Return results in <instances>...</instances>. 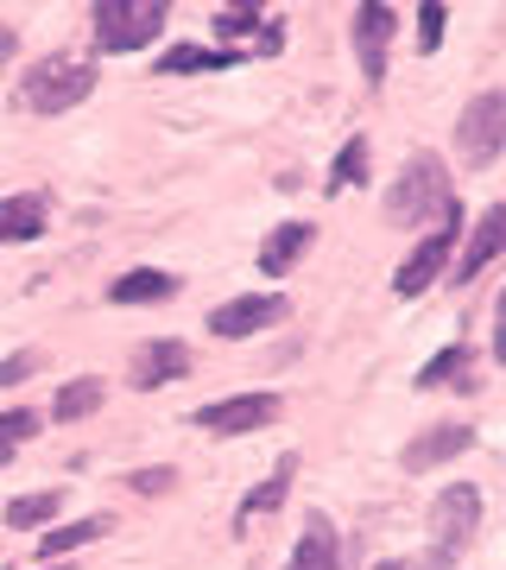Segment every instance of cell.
Here are the masks:
<instances>
[{
    "instance_id": "cell-1",
    "label": "cell",
    "mask_w": 506,
    "mask_h": 570,
    "mask_svg": "<svg viewBox=\"0 0 506 570\" xmlns=\"http://www.w3.org/2000/svg\"><path fill=\"white\" fill-rule=\"evenodd\" d=\"M386 216L393 223H449V216H463V204H456V190H449V171H444V159L437 153H411L405 159V171H399V184L386 190Z\"/></svg>"
},
{
    "instance_id": "cell-2",
    "label": "cell",
    "mask_w": 506,
    "mask_h": 570,
    "mask_svg": "<svg viewBox=\"0 0 506 570\" xmlns=\"http://www.w3.org/2000/svg\"><path fill=\"white\" fill-rule=\"evenodd\" d=\"M89 89H96V63H82V58H39L20 77V108H32V115H63V108L89 102Z\"/></svg>"
},
{
    "instance_id": "cell-3",
    "label": "cell",
    "mask_w": 506,
    "mask_h": 570,
    "mask_svg": "<svg viewBox=\"0 0 506 570\" xmlns=\"http://www.w3.org/2000/svg\"><path fill=\"white\" fill-rule=\"evenodd\" d=\"M89 20H96V45L101 51H140V45H152L165 32V20H171V7L165 0H96L89 7Z\"/></svg>"
},
{
    "instance_id": "cell-4",
    "label": "cell",
    "mask_w": 506,
    "mask_h": 570,
    "mask_svg": "<svg viewBox=\"0 0 506 570\" xmlns=\"http://www.w3.org/2000/svg\"><path fill=\"white\" fill-rule=\"evenodd\" d=\"M456 153L468 171H482L506 153V89H482L475 102L456 115Z\"/></svg>"
},
{
    "instance_id": "cell-5",
    "label": "cell",
    "mask_w": 506,
    "mask_h": 570,
    "mask_svg": "<svg viewBox=\"0 0 506 570\" xmlns=\"http://www.w3.org/2000/svg\"><path fill=\"white\" fill-rule=\"evenodd\" d=\"M475 527H482V494L468 489V482H449V489L430 501V558H444V564L456 570V558L468 551Z\"/></svg>"
},
{
    "instance_id": "cell-6",
    "label": "cell",
    "mask_w": 506,
    "mask_h": 570,
    "mask_svg": "<svg viewBox=\"0 0 506 570\" xmlns=\"http://www.w3.org/2000/svg\"><path fill=\"white\" fill-rule=\"evenodd\" d=\"M456 235H463V216H449V223L430 228L425 242H418V247L399 261V273H393V292H399V298H418V292H430V285L444 279V266L456 261Z\"/></svg>"
},
{
    "instance_id": "cell-7",
    "label": "cell",
    "mask_w": 506,
    "mask_h": 570,
    "mask_svg": "<svg viewBox=\"0 0 506 570\" xmlns=\"http://www.w3.org/2000/svg\"><path fill=\"white\" fill-rule=\"evenodd\" d=\"M285 298L279 292H247V298H228V305L209 311V330L222 336V343H241V336H254V330H272L285 324Z\"/></svg>"
},
{
    "instance_id": "cell-8",
    "label": "cell",
    "mask_w": 506,
    "mask_h": 570,
    "mask_svg": "<svg viewBox=\"0 0 506 570\" xmlns=\"http://www.w3.org/2000/svg\"><path fill=\"white\" fill-rule=\"evenodd\" d=\"M279 419V393H235V400H216V406H197V425L216 431V438H241V431H266Z\"/></svg>"
},
{
    "instance_id": "cell-9",
    "label": "cell",
    "mask_w": 506,
    "mask_h": 570,
    "mask_svg": "<svg viewBox=\"0 0 506 570\" xmlns=\"http://www.w3.org/2000/svg\"><path fill=\"white\" fill-rule=\"evenodd\" d=\"M393 32H399V13H393V7H380V0L355 7V58H361L367 89L386 82V45H393Z\"/></svg>"
},
{
    "instance_id": "cell-10",
    "label": "cell",
    "mask_w": 506,
    "mask_h": 570,
    "mask_svg": "<svg viewBox=\"0 0 506 570\" xmlns=\"http://www.w3.org/2000/svg\"><path fill=\"white\" fill-rule=\"evenodd\" d=\"M183 374H190V348L171 343V336H159V343H140V348H133V367H127V381H133L140 393L171 387V381H183Z\"/></svg>"
},
{
    "instance_id": "cell-11",
    "label": "cell",
    "mask_w": 506,
    "mask_h": 570,
    "mask_svg": "<svg viewBox=\"0 0 506 570\" xmlns=\"http://www.w3.org/2000/svg\"><path fill=\"white\" fill-rule=\"evenodd\" d=\"M285 570H343V532L329 527V513H310V520H304Z\"/></svg>"
},
{
    "instance_id": "cell-12",
    "label": "cell",
    "mask_w": 506,
    "mask_h": 570,
    "mask_svg": "<svg viewBox=\"0 0 506 570\" xmlns=\"http://www.w3.org/2000/svg\"><path fill=\"white\" fill-rule=\"evenodd\" d=\"M500 247H506V204H494V209H482V223L468 228V242H463V254H456V273H449V279L468 285Z\"/></svg>"
},
{
    "instance_id": "cell-13",
    "label": "cell",
    "mask_w": 506,
    "mask_h": 570,
    "mask_svg": "<svg viewBox=\"0 0 506 570\" xmlns=\"http://www.w3.org/2000/svg\"><path fill=\"white\" fill-rule=\"evenodd\" d=\"M468 444H475V431H468V425H430V431H418V438L405 444L399 463L411 469V475H425V469L449 463V456H463Z\"/></svg>"
},
{
    "instance_id": "cell-14",
    "label": "cell",
    "mask_w": 506,
    "mask_h": 570,
    "mask_svg": "<svg viewBox=\"0 0 506 570\" xmlns=\"http://www.w3.org/2000/svg\"><path fill=\"white\" fill-rule=\"evenodd\" d=\"M310 242H317V228L310 223H279L272 235H266V247H260V273L266 279H285V273L310 254Z\"/></svg>"
},
{
    "instance_id": "cell-15",
    "label": "cell",
    "mask_w": 506,
    "mask_h": 570,
    "mask_svg": "<svg viewBox=\"0 0 506 570\" xmlns=\"http://www.w3.org/2000/svg\"><path fill=\"white\" fill-rule=\"evenodd\" d=\"M291 475H298V456L285 450V456L272 463V475H266L260 489H247V501L235 508V527H254L260 513H279V508H285V494H291Z\"/></svg>"
},
{
    "instance_id": "cell-16",
    "label": "cell",
    "mask_w": 506,
    "mask_h": 570,
    "mask_svg": "<svg viewBox=\"0 0 506 570\" xmlns=\"http://www.w3.org/2000/svg\"><path fill=\"white\" fill-rule=\"evenodd\" d=\"M44 197L39 190H20V197H0V247L7 242H39L44 235Z\"/></svg>"
},
{
    "instance_id": "cell-17",
    "label": "cell",
    "mask_w": 506,
    "mask_h": 570,
    "mask_svg": "<svg viewBox=\"0 0 506 570\" xmlns=\"http://www.w3.org/2000/svg\"><path fill=\"white\" fill-rule=\"evenodd\" d=\"M115 305H159V298H178V273H159V266H133L108 285Z\"/></svg>"
},
{
    "instance_id": "cell-18",
    "label": "cell",
    "mask_w": 506,
    "mask_h": 570,
    "mask_svg": "<svg viewBox=\"0 0 506 570\" xmlns=\"http://www.w3.org/2000/svg\"><path fill=\"white\" fill-rule=\"evenodd\" d=\"M241 51H228V45H171L159 58V77H190V70H235Z\"/></svg>"
},
{
    "instance_id": "cell-19",
    "label": "cell",
    "mask_w": 506,
    "mask_h": 570,
    "mask_svg": "<svg viewBox=\"0 0 506 570\" xmlns=\"http://www.w3.org/2000/svg\"><path fill=\"white\" fill-rule=\"evenodd\" d=\"M468 367H475L468 343H449V348H437V355L418 367V387H475V381H468Z\"/></svg>"
},
{
    "instance_id": "cell-20",
    "label": "cell",
    "mask_w": 506,
    "mask_h": 570,
    "mask_svg": "<svg viewBox=\"0 0 506 570\" xmlns=\"http://www.w3.org/2000/svg\"><path fill=\"white\" fill-rule=\"evenodd\" d=\"M108 532V513H89V520H70V527H51L39 539V558L51 564V558H63V551H77V546H89V539H101Z\"/></svg>"
},
{
    "instance_id": "cell-21",
    "label": "cell",
    "mask_w": 506,
    "mask_h": 570,
    "mask_svg": "<svg viewBox=\"0 0 506 570\" xmlns=\"http://www.w3.org/2000/svg\"><path fill=\"white\" fill-rule=\"evenodd\" d=\"M96 406H101V381H96V374H77V381H63L58 400H51V412H58L63 425H70V419H89Z\"/></svg>"
},
{
    "instance_id": "cell-22",
    "label": "cell",
    "mask_w": 506,
    "mask_h": 570,
    "mask_svg": "<svg viewBox=\"0 0 506 570\" xmlns=\"http://www.w3.org/2000/svg\"><path fill=\"white\" fill-rule=\"evenodd\" d=\"M58 508H63V494H58V489H44V494H20V501L7 508V527H13V532H32V527H44V520H51Z\"/></svg>"
},
{
    "instance_id": "cell-23",
    "label": "cell",
    "mask_w": 506,
    "mask_h": 570,
    "mask_svg": "<svg viewBox=\"0 0 506 570\" xmlns=\"http://www.w3.org/2000/svg\"><path fill=\"white\" fill-rule=\"evenodd\" d=\"M361 171H367V140L355 134V140L336 153V165H329V190H348V184H361Z\"/></svg>"
},
{
    "instance_id": "cell-24",
    "label": "cell",
    "mask_w": 506,
    "mask_h": 570,
    "mask_svg": "<svg viewBox=\"0 0 506 570\" xmlns=\"http://www.w3.org/2000/svg\"><path fill=\"white\" fill-rule=\"evenodd\" d=\"M254 26H266L260 7H222V13H216V32H222V39H247Z\"/></svg>"
},
{
    "instance_id": "cell-25",
    "label": "cell",
    "mask_w": 506,
    "mask_h": 570,
    "mask_svg": "<svg viewBox=\"0 0 506 570\" xmlns=\"http://www.w3.org/2000/svg\"><path fill=\"white\" fill-rule=\"evenodd\" d=\"M444 7H437V0H425V7H418V51H437V45H444Z\"/></svg>"
},
{
    "instance_id": "cell-26",
    "label": "cell",
    "mask_w": 506,
    "mask_h": 570,
    "mask_svg": "<svg viewBox=\"0 0 506 570\" xmlns=\"http://www.w3.org/2000/svg\"><path fill=\"white\" fill-rule=\"evenodd\" d=\"M32 431H39V412H26V406L0 412V444H26Z\"/></svg>"
},
{
    "instance_id": "cell-27",
    "label": "cell",
    "mask_w": 506,
    "mask_h": 570,
    "mask_svg": "<svg viewBox=\"0 0 506 570\" xmlns=\"http://www.w3.org/2000/svg\"><path fill=\"white\" fill-rule=\"evenodd\" d=\"M127 482H133L140 494H165L171 482H178V475H171V469H140V475H127Z\"/></svg>"
},
{
    "instance_id": "cell-28",
    "label": "cell",
    "mask_w": 506,
    "mask_h": 570,
    "mask_svg": "<svg viewBox=\"0 0 506 570\" xmlns=\"http://www.w3.org/2000/svg\"><path fill=\"white\" fill-rule=\"evenodd\" d=\"M374 570H449V564L430 558V551H418V558H386V564H374Z\"/></svg>"
},
{
    "instance_id": "cell-29",
    "label": "cell",
    "mask_w": 506,
    "mask_h": 570,
    "mask_svg": "<svg viewBox=\"0 0 506 570\" xmlns=\"http://www.w3.org/2000/svg\"><path fill=\"white\" fill-rule=\"evenodd\" d=\"M494 362L506 367V292H500V305H494Z\"/></svg>"
},
{
    "instance_id": "cell-30",
    "label": "cell",
    "mask_w": 506,
    "mask_h": 570,
    "mask_svg": "<svg viewBox=\"0 0 506 570\" xmlns=\"http://www.w3.org/2000/svg\"><path fill=\"white\" fill-rule=\"evenodd\" d=\"M32 367H39V355H13V362H0V381H20Z\"/></svg>"
},
{
    "instance_id": "cell-31",
    "label": "cell",
    "mask_w": 506,
    "mask_h": 570,
    "mask_svg": "<svg viewBox=\"0 0 506 570\" xmlns=\"http://www.w3.org/2000/svg\"><path fill=\"white\" fill-rule=\"evenodd\" d=\"M7 51H13V32H7V26H0V58H7Z\"/></svg>"
},
{
    "instance_id": "cell-32",
    "label": "cell",
    "mask_w": 506,
    "mask_h": 570,
    "mask_svg": "<svg viewBox=\"0 0 506 570\" xmlns=\"http://www.w3.org/2000/svg\"><path fill=\"white\" fill-rule=\"evenodd\" d=\"M7 456H13V444H0V463H7Z\"/></svg>"
}]
</instances>
